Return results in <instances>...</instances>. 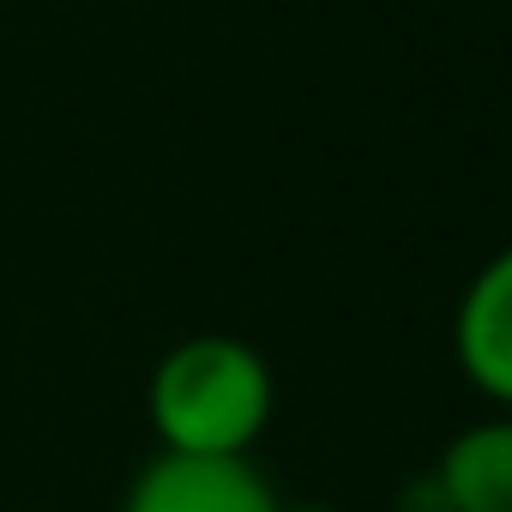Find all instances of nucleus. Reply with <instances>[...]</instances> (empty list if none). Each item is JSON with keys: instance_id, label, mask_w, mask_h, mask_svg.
Instances as JSON below:
<instances>
[{"instance_id": "f257e3e1", "label": "nucleus", "mask_w": 512, "mask_h": 512, "mask_svg": "<svg viewBox=\"0 0 512 512\" xmlns=\"http://www.w3.org/2000/svg\"><path fill=\"white\" fill-rule=\"evenodd\" d=\"M278 380L266 356L247 338L199 332L163 350L145 386V416L157 434V452H193V458H247L272 428Z\"/></svg>"}, {"instance_id": "f03ea898", "label": "nucleus", "mask_w": 512, "mask_h": 512, "mask_svg": "<svg viewBox=\"0 0 512 512\" xmlns=\"http://www.w3.org/2000/svg\"><path fill=\"white\" fill-rule=\"evenodd\" d=\"M121 512H278V488L253 458L157 452L127 482Z\"/></svg>"}, {"instance_id": "7ed1b4c3", "label": "nucleus", "mask_w": 512, "mask_h": 512, "mask_svg": "<svg viewBox=\"0 0 512 512\" xmlns=\"http://www.w3.org/2000/svg\"><path fill=\"white\" fill-rule=\"evenodd\" d=\"M452 356L494 410H512V247L482 260L464 284L452 314Z\"/></svg>"}, {"instance_id": "20e7f679", "label": "nucleus", "mask_w": 512, "mask_h": 512, "mask_svg": "<svg viewBox=\"0 0 512 512\" xmlns=\"http://www.w3.org/2000/svg\"><path fill=\"white\" fill-rule=\"evenodd\" d=\"M434 494V512H512V410H494L446 440Z\"/></svg>"}, {"instance_id": "39448f33", "label": "nucleus", "mask_w": 512, "mask_h": 512, "mask_svg": "<svg viewBox=\"0 0 512 512\" xmlns=\"http://www.w3.org/2000/svg\"><path fill=\"white\" fill-rule=\"evenodd\" d=\"M278 512H338V506H326V500H278Z\"/></svg>"}]
</instances>
